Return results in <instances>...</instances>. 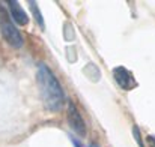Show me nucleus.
I'll return each mask as SVG.
<instances>
[{"label": "nucleus", "mask_w": 155, "mask_h": 147, "mask_svg": "<svg viewBox=\"0 0 155 147\" xmlns=\"http://www.w3.org/2000/svg\"><path fill=\"white\" fill-rule=\"evenodd\" d=\"M0 32L2 36L5 38V41L12 45L14 48H21L24 44V39L20 33V30L17 29V26L14 24V21L11 20L8 9H5L3 5H0Z\"/></svg>", "instance_id": "obj_2"}, {"label": "nucleus", "mask_w": 155, "mask_h": 147, "mask_svg": "<svg viewBox=\"0 0 155 147\" xmlns=\"http://www.w3.org/2000/svg\"><path fill=\"white\" fill-rule=\"evenodd\" d=\"M146 141H148V146L149 147H155V137L154 135H149V137L146 138Z\"/></svg>", "instance_id": "obj_8"}, {"label": "nucleus", "mask_w": 155, "mask_h": 147, "mask_svg": "<svg viewBox=\"0 0 155 147\" xmlns=\"http://www.w3.org/2000/svg\"><path fill=\"white\" fill-rule=\"evenodd\" d=\"M36 83L45 107L51 111H59L65 105V93L48 66L39 65L36 72Z\"/></svg>", "instance_id": "obj_1"}, {"label": "nucleus", "mask_w": 155, "mask_h": 147, "mask_svg": "<svg viewBox=\"0 0 155 147\" xmlns=\"http://www.w3.org/2000/svg\"><path fill=\"white\" fill-rule=\"evenodd\" d=\"M66 117H68V123L71 126V129L78 134L80 137H84L86 135V123L80 114V111L77 110V105L69 101L68 102V113H66Z\"/></svg>", "instance_id": "obj_3"}, {"label": "nucleus", "mask_w": 155, "mask_h": 147, "mask_svg": "<svg viewBox=\"0 0 155 147\" xmlns=\"http://www.w3.org/2000/svg\"><path fill=\"white\" fill-rule=\"evenodd\" d=\"M29 5H30V8H32V12H33V15H35V18H36V21H38L39 27H41V29H44V18H42V15H41L39 9H38L36 2H30Z\"/></svg>", "instance_id": "obj_6"}, {"label": "nucleus", "mask_w": 155, "mask_h": 147, "mask_svg": "<svg viewBox=\"0 0 155 147\" xmlns=\"http://www.w3.org/2000/svg\"><path fill=\"white\" fill-rule=\"evenodd\" d=\"M71 141H72V144H74L75 147H83L81 144H80V143H78V141H77V140H75V138H74V137L71 138Z\"/></svg>", "instance_id": "obj_9"}, {"label": "nucleus", "mask_w": 155, "mask_h": 147, "mask_svg": "<svg viewBox=\"0 0 155 147\" xmlns=\"http://www.w3.org/2000/svg\"><path fill=\"white\" fill-rule=\"evenodd\" d=\"M134 137H136V140H137L139 146L145 147V146H143V143H142V138H140V134H139V129H137V128H134Z\"/></svg>", "instance_id": "obj_7"}, {"label": "nucleus", "mask_w": 155, "mask_h": 147, "mask_svg": "<svg viewBox=\"0 0 155 147\" xmlns=\"http://www.w3.org/2000/svg\"><path fill=\"white\" fill-rule=\"evenodd\" d=\"M8 8H9V12H11V15H9L11 20H14L15 23H18L21 26L29 23V17H27V14L24 12V9L21 8L20 3L11 0V2H8Z\"/></svg>", "instance_id": "obj_5"}, {"label": "nucleus", "mask_w": 155, "mask_h": 147, "mask_svg": "<svg viewBox=\"0 0 155 147\" xmlns=\"http://www.w3.org/2000/svg\"><path fill=\"white\" fill-rule=\"evenodd\" d=\"M113 78L116 80L117 86L124 90H131L137 86V81H136L134 75L124 66H116L113 69Z\"/></svg>", "instance_id": "obj_4"}]
</instances>
